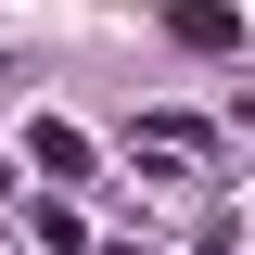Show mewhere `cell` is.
Listing matches in <instances>:
<instances>
[{
	"label": "cell",
	"instance_id": "obj_1",
	"mask_svg": "<svg viewBox=\"0 0 255 255\" xmlns=\"http://www.w3.org/2000/svg\"><path fill=\"white\" fill-rule=\"evenodd\" d=\"M153 26L179 38V51H243V13H230V0H153Z\"/></svg>",
	"mask_w": 255,
	"mask_h": 255
},
{
	"label": "cell",
	"instance_id": "obj_2",
	"mask_svg": "<svg viewBox=\"0 0 255 255\" xmlns=\"http://www.w3.org/2000/svg\"><path fill=\"white\" fill-rule=\"evenodd\" d=\"M26 166H38V179H90V128L38 115V128H26Z\"/></svg>",
	"mask_w": 255,
	"mask_h": 255
},
{
	"label": "cell",
	"instance_id": "obj_3",
	"mask_svg": "<svg viewBox=\"0 0 255 255\" xmlns=\"http://www.w3.org/2000/svg\"><path fill=\"white\" fill-rule=\"evenodd\" d=\"M115 255H140V243H115Z\"/></svg>",
	"mask_w": 255,
	"mask_h": 255
}]
</instances>
